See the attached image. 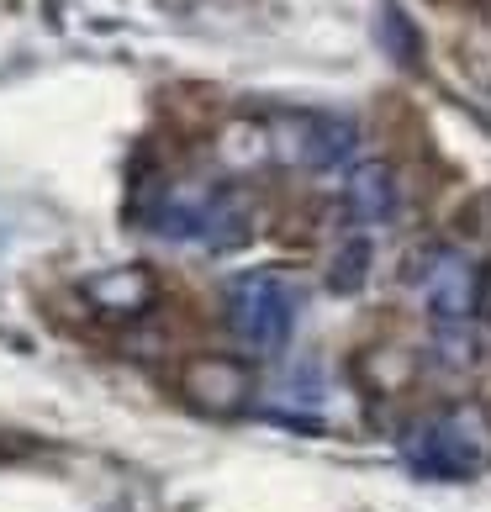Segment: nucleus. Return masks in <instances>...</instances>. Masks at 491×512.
<instances>
[{"mask_svg":"<svg viewBox=\"0 0 491 512\" xmlns=\"http://www.w3.org/2000/svg\"><path fill=\"white\" fill-rule=\"evenodd\" d=\"M365 359H370V365H381V375H375V381H365L370 391H402V386L412 381V359H407V354H396V349H386V344H381V349H370Z\"/></svg>","mask_w":491,"mask_h":512,"instance_id":"nucleus-13","label":"nucleus"},{"mask_svg":"<svg viewBox=\"0 0 491 512\" xmlns=\"http://www.w3.org/2000/svg\"><path fill=\"white\" fill-rule=\"evenodd\" d=\"M180 396L206 417H238L254 407V365L238 354H191L180 365Z\"/></svg>","mask_w":491,"mask_h":512,"instance_id":"nucleus-5","label":"nucleus"},{"mask_svg":"<svg viewBox=\"0 0 491 512\" xmlns=\"http://www.w3.org/2000/svg\"><path fill=\"white\" fill-rule=\"evenodd\" d=\"M402 206V191H396V169L381 159H365L344 175V212L360 227H386Z\"/></svg>","mask_w":491,"mask_h":512,"instance_id":"nucleus-7","label":"nucleus"},{"mask_svg":"<svg viewBox=\"0 0 491 512\" xmlns=\"http://www.w3.org/2000/svg\"><path fill=\"white\" fill-rule=\"evenodd\" d=\"M402 460L428 481H465L476 476L486 460V439H481V417L470 407L423 417L402 433Z\"/></svg>","mask_w":491,"mask_h":512,"instance_id":"nucleus-1","label":"nucleus"},{"mask_svg":"<svg viewBox=\"0 0 491 512\" xmlns=\"http://www.w3.org/2000/svg\"><path fill=\"white\" fill-rule=\"evenodd\" d=\"M412 286L433 322H470V312H481V275L455 249H423L412 264Z\"/></svg>","mask_w":491,"mask_h":512,"instance_id":"nucleus-4","label":"nucleus"},{"mask_svg":"<svg viewBox=\"0 0 491 512\" xmlns=\"http://www.w3.org/2000/svg\"><path fill=\"white\" fill-rule=\"evenodd\" d=\"M228 328L254 354H264V359L280 354L291 344V328H296V286L275 270L238 275L228 286Z\"/></svg>","mask_w":491,"mask_h":512,"instance_id":"nucleus-2","label":"nucleus"},{"mask_svg":"<svg viewBox=\"0 0 491 512\" xmlns=\"http://www.w3.org/2000/svg\"><path fill=\"white\" fill-rule=\"evenodd\" d=\"M365 275H370V238L365 233H354V238H344L333 249V264H328V286L338 291V296H354L365 286Z\"/></svg>","mask_w":491,"mask_h":512,"instance_id":"nucleus-11","label":"nucleus"},{"mask_svg":"<svg viewBox=\"0 0 491 512\" xmlns=\"http://www.w3.org/2000/svg\"><path fill=\"white\" fill-rule=\"evenodd\" d=\"M254 238V196L243 185H212L201 206V238L206 249H238Z\"/></svg>","mask_w":491,"mask_h":512,"instance_id":"nucleus-8","label":"nucleus"},{"mask_svg":"<svg viewBox=\"0 0 491 512\" xmlns=\"http://www.w3.org/2000/svg\"><path fill=\"white\" fill-rule=\"evenodd\" d=\"M217 159H222V169H233V175H249L254 164L275 159L270 127H259V122H233V127H222V138H217Z\"/></svg>","mask_w":491,"mask_h":512,"instance_id":"nucleus-9","label":"nucleus"},{"mask_svg":"<svg viewBox=\"0 0 491 512\" xmlns=\"http://www.w3.org/2000/svg\"><path fill=\"white\" fill-rule=\"evenodd\" d=\"M80 296L90 312H101L111 322H138L159 307V275L148 264H111V270L85 275Z\"/></svg>","mask_w":491,"mask_h":512,"instance_id":"nucleus-6","label":"nucleus"},{"mask_svg":"<svg viewBox=\"0 0 491 512\" xmlns=\"http://www.w3.org/2000/svg\"><path fill=\"white\" fill-rule=\"evenodd\" d=\"M275 159L296 164V169H344L360 148V132L354 122L338 117H317V111H296V117H280L270 127Z\"/></svg>","mask_w":491,"mask_h":512,"instance_id":"nucleus-3","label":"nucleus"},{"mask_svg":"<svg viewBox=\"0 0 491 512\" xmlns=\"http://www.w3.org/2000/svg\"><path fill=\"white\" fill-rule=\"evenodd\" d=\"M433 359L444 370H470L481 359V338L470 322H439V338H433Z\"/></svg>","mask_w":491,"mask_h":512,"instance_id":"nucleus-12","label":"nucleus"},{"mask_svg":"<svg viewBox=\"0 0 491 512\" xmlns=\"http://www.w3.org/2000/svg\"><path fill=\"white\" fill-rule=\"evenodd\" d=\"M381 48L402 69H418V59H423V37L407 22V11L396 6V0H381Z\"/></svg>","mask_w":491,"mask_h":512,"instance_id":"nucleus-10","label":"nucleus"}]
</instances>
